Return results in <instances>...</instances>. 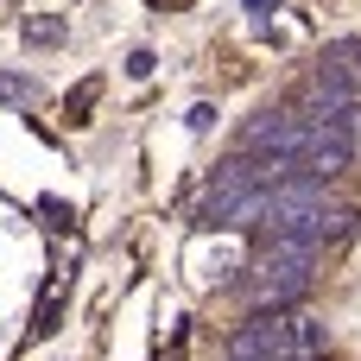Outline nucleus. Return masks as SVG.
<instances>
[{"label":"nucleus","instance_id":"nucleus-1","mask_svg":"<svg viewBox=\"0 0 361 361\" xmlns=\"http://www.w3.org/2000/svg\"><path fill=\"white\" fill-rule=\"evenodd\" d=\"M279 165H260V159H235L209 178V190L197 197V228L216 235V228H241V222H260L267 197L279 190Z\"/></svg>","mask_w":361,"mask_h":361},{"label":"nucleus","instance_id":"nucleus-2","mask_svg":"<svg viewBox=\"0 0 361 361\" xmlns=\"http://www.w3.org/2000/svg\"><path fill=\"white\" fill-rule=\"evenodd\" d=\"M298 114L305 121H324V127H349L355 133L361 127V89L324 57L311 76H305V89H298Z\"/></svg>","mask_w":361,"mask_h":361},{"label":"nucleus","instance_id":"nucleus-3","mask_svg":"<svg viewBox=\"0 0 361 361\" xmlns=\"http://www.w3.org/2000/svg\"><path fill=\"white\" fill-rule=\"evenodd\" d=\"M305 133H311V121H305V114H279V108H267V114H254V121L241 127V146H247V159H260V165L298 171Z\"/></svg>","mask_w":361,"mask_h":361},{"label":"nucleus","instance_id":"nucleus-4","mask_svg":"<svg viewBox=\"0 0 361 361\" xmlns=\"http://www.w3.org/2000/svg\"><path fill=\"white\" fill-rule=\"evenodd\" d=\"M349 159H355V133L349 127H324V121H311V133H305V152H298V178H336V171H349Z\"/></svg>","mask_w":361,"mask_h":361},{"label":"nucleus","instance_id":"nucleus-5","mask_svg":"<svg viewBox=\"0 0 361 361\" xmlns=\"http://www.w3.org/2000/svg\"><path fill=\"white\" fill-rule=\"evenodd\" d=\"M0 102H6V108H32V102H38V82H32V76L0 70Z\"/></svg>","mask_w":361,"mask_h":361},{"label":"nucleus","instance_id":"nucleus-6","mask_svg":"<svg viewBox=\"0 0 361 361\" xmlns=\"http://www.w3.org/2000/svg\"><path fill=\"white\" fill-rule=\"evenodd\" d=\"M324 57H330V63H355V70H343V76H349V82L361 89V38H336Z\"/></svg>","mask_w":361,"mask_h":361},{"label":"nucleus","instance_id":"nucleus-7","mask_svg":"<svg viewBox=\"0 0 361 361\" xmlns=\"http://www.w3.org/2000/svg\"><path fill=\"white\" fill-rule=\"evenodd\" d=\"M25 38H32V44H57V38H63V25H51V19H38V25H25Z\"/></svg>","mask_w":361,"mask_h":361},{"label":"nucleus","instance_id":"nucleus-8","mask_svg":"<svg viewBox=\"0 0 361 361\" xmlns=\"http://www.w3.org/2000/svg\"><path fill=\"white\" fill-rule=\"evenodd\" d=\"M127 76H152V51H133L127 57Z\"/></svg>","mask_w":361,"mask_h":361},{"label":"nucleus","instance_id":"nucleus-9","mask_svg":"<svg viewBox=\"0 0 361 361\" xmlns=\"http://www.w3.org/2000/svg\"><path fill=\"white\" fill-rule=\"evenodd\" d=\"M247 6H254V13H273V6H279V0H247Z\"/></svg>","mask_w":361,"mask_h":361},{"label":"nucleus","instance_id":"nucleus-10","mask_svg":"<svg viewBox=\"0 0 361 361\" xmlns=\"http://www.w3.org/2000/svg\"><path fill=\"white\" fill-rule=\"evenodd\" d=\"M286 361H324V355H286Z\"/></svg>","mask_w":361,"mask_h":361},{"label":"nucleus","instance_id":"nucleus-11","mask_svg":"<svg viewBox=\"0 0 361 361\" xmlns=\"http://www.w3.org/2000/svg\"><path fill=\"white\" fill-rule=\"evenodd\" d=\"M152 6H184V0H152Z\"/></svg>","mask_w":361,"mask_h":361}]
</instances>
